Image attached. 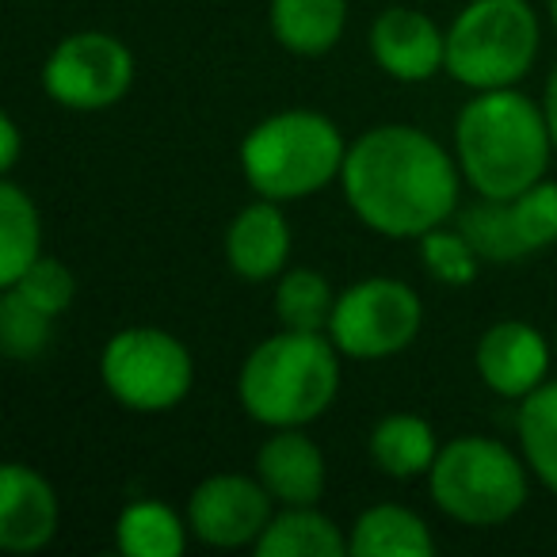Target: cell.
Masks as SVG:
<instances>
[{
    "instance_id": "7",
    "label": "cell",
    "mask_w": 557,
    "mask_h": 557,
    "mask_svg": "<svg viewBox=\"0 0 557 557\" xmlns=\"http://www.w3.org/2000/svg\"><path fill=\"white\" fill-rule=\"evenodd\" d=\"M100 379L131 412H169L191 394V351L164 329H123L103 344Z\"/></svg>"
},
{
    "instance_id": "25",
    "label": "cell",
    "mask_w": 557,
    "mask_h": 557,
    "mask_svg": "<svg viewBox=\"0 0 557 557\" xmlns=\"http://www.w3.org/2000/svg\"><path fill=\"white\" fill-rule=\"evenodd\" d=\"M54 333V318L47 310H39L35 302H27L20 290L4 287L0 295V348L9 359H39Z\"/></svg>"
},
{
    "instance_id": "11",
    "label": "cell",
    "mask_w": 557,
    "mask_h": 557,
    "mask_svg": "<svg viewBox=\"0 0 557 557\" xmlns=\"http://www.w3.org/2000/svg\"><path fill=\"white\" fill-rule=\"evenodd\" d=\"M473 367L493 394L508 397V401H523L527 394H534L546 382L549 344L527 321H496L493 329L481 333Z\"/></svg>"
},
{
    "instance_id": "4",
    "label": "cell",
    "mask_w": 557,
    "mask_h": 557,
    "mask_svg": "<svg viewBox=\"0 0 557 557\" xmlns=\"http://www.w3.org/2000/svg\"><path fill=\"white\" fill-rule=\"evenodd\" d=\"M341 131L321 111H278L240 141V172L260 199L290 202L325 191L344 172Z\"/></svg>"
},
{
    "instance_id": "24",
    "label": "cell",
    "mask_w": 557,
    "mask_h": 557,
    "mask_svg": "<svg viewBox=\"0 0 557 557\" xmlns=\"http://www.w3.org/2000/svg\"><path fill=\"white\" fill-rule=\"evenodd\" d=\"M458 230L473 245V252L488 263H516L531 256L519 240L508 199H481L478 207H466L458 214Z\"/></svg>"
},
{
    "instance_id": "26",
    "label": "cell",
    "mask_w": 557,
    "mask_h": 557,
    "mask_svg": "<svg viewBox=\"0 0 557 557\" xmlns=\"http://www.w3.org/2000/svg\"><path fill=\"white\" fill-rule=\"evenodd\" d=\"M420 263L435 283H447V287H470L481 271V256L462 237V230H443V225L420 237Z\"/></svg>"
},
{
    "instance_id": "22",
    "label": "cell",
    "mask_w": 557,
    "mask_h": 557,
    "mask_svg": "<svg viewBox=\"0 0 557 557\" xmlns=\"http://www.w3.org/2000/svg\"><path fill=\"white\" fill-rule=\"evenodd\" d=\"M516 428L523 462L549 493H557V379H546L534 394L519 401Z\"/></svg>"
},
{
    "instance_id": "1",
    "label": "cell",
    "mask_w": 557,
    "mask_h": 557,
    "mask_svg": "<svg viewBox=\"0 0 557 557\" xmlns=\"http://www.w3.org/2000/svg\"><path fill=\"white\" fill-rule=\"evenodd\" d=\"M348 207L382 237H424L458 207V169L424 131L386 123L359 134L341 172Z\"/></svg>"
},
{
    "instance_id": "29",
    "label": "cell",
    "mask_w": 557,
    "mask_h": 557,
    "mask_svg": "<svg viewBox=\"0 0 557 557\" xmlns=\"http://www.w3.org/2000/svg\"><path fill=\"white\" fill-rule=\"evenodd\" d=\"M16 164H20V126L12 115H4L0 119V172L9 176Z\"/></svg>"
},
{
    "instance_id": "6",
    "label": "cell",
    "mask_w": 557,
    "mask_h": 557,
    "mask_svg": "<svg viewBox=\"0 0 557 557\" xmlns=\"http://www.w3.org/2000/svg\"><path fill=\"white\" fill-rule=\"evenodd\" d=\"M539 58V16L527 0H470L447 32V73L473 92L511 88Z\"/></svg>"
},
{
    "instance_id": "10",
    "label": "cell",
    "mask_w": 557,
    "mask_h": 557,
    "mask_svg": "<svg viewBox=\"0 0 557 557\" xmlns=\"http://www.w3.org/2000/svg\"><path fill=\"white\" fill-rule=\"evenodd\" d=\"M271 493L260 478L245 473H214L199 481L187 500V527L199 542L214 549L256 546L263 527L271 523Z\"/></svg>"
},
{
    "instance_id": "9",
    "label": "cell",
    "mask_w": 557,
    "mask_h": 557,
    "mask_svg": "<svg viewBox=\"0 0 557 557\" xmlns=\"http://www.w3.org/2000/svg\"><path fill=\"white\" fill-rule=\"evenodd\" d=\"M134 54L108 32H77L50 50L42 88L58 108L108 111L131 92Z\"/></svg>"
},
{
    "instance_id": "23",
    "label": "cell",
    "mask_w": 557,
    "mask_h": 557,
    "mask_svg": "<svg viewBox=\"0 0 557 557\" xmlns=\"http://www.w3.org/2000/svg\"><path fill=\"white\" fill-rule=\"evenodd\" d=\"M336 295L329 278L313 268H295L275 283V313L283 329H302V333H329Z\"/></svg>"
},
{
    "instance_id": "15",
    "label": "cell",
    "mask_w": 557,
    "mask_h": 557,
    "mask_svg": "<svg viewBox=\"0 0 557 557\" xmlns=\"http://www.w3.org/2000/svg\"><path fill=\"white\" fill-rule=\"evenodd\" d=\"M287 256L290 225L275 199L248 202L245 210H237L230 233H225V260H230L233 275L248 278V283H263L287 268Z\"/></svg>"
},
{
    "instance_id": "2",
    "label": "cell",
    "mask_w": 557,
    "mask_h": 557,
    "mask_svg": "<svg viewBox=\"0 0 557 557\" xmlns=\"http://www.w3.org/2000/svg\"><path fill=\"white\" fill-rule=\"evenodd\" d=\"M458 169L481 199H516L546 180L554 153L546 111L516 88L478 92L455 119Z\"/></svg>"
},
{
    "instance_id": "13",
    "label": "cell",
    "mask_w": 557,
    "mask_h": 557,
    "mask_svg": "<svg viewBox=\"0 0 557 557\" xmlns=\"http://www.w3.org/2000/svg\"><path fill=\"white\" fill-rule=\"evenodd\" d=\"M58 531V496L39 470L9 462L0 473V546L9 554H35Z\"/></svg>"
},
{
    "instance_id": "16",
    "label": "cell",
    "mask_w": 557,
    "mask_h": 557,
    "mask_svg": "<svg viewBox=\"0 0 557 557\" xmlns=\"http://www.w3.org/2000/svg\"><path fill=\"white\" fill-rule=\"evenodd\" d=\"M271 35L298 58H321L341 42L348 0H271Z\"/></svg>"
},
{
    "instance_id": "12",
    "label": "cell",
    "mask_w": 557,
    "mask_h": 557,
    "mask_svg": "<svg viewBox=\"0 0 557 557\" xmlns=\"http://www.w3.org/2000/svg\"><path fill=\"white\" fill-rule=\"evenodd\" d=\"M371 54L386 77L401 85H420L447 70V32H440L424 12L397 4L374 20Z\"/></svg>"
},
{
    "instance_id": "19",
    "label": "cell",
    "mask_w": 557,
    "mask_h": 557,
    "mask_svg": "<svg viewBox=\"0 0 557 557\" xmlns=\"http://www.w3.org/2000/svg\"><path fill=\"white\" fill-rule=\"evenodd\" d=\"M252 549L260 557H344L348 539L336 531L333 519L321 516L318 504H306V508H283L278 516H271Z\"/></svg>"
},
{
    "instance_id": "8",
    "label": "cell",
    "mask_w": 557,
    "mask_h": 557,
    "mask_svg": "<svg viewBox=\"0 0 557 557\" xmlns=\"http://www.w3.org/2000/svg\"><path fill=\"white\" fill-rule=\"evenodd\" d=\"M424 325L420 295L401 278H359L336 295L329 336L348 359H389L417 341Z\"/></svg>"
},
{
    "instance_id": "21",
    "label": "cell",
    "mask_w": 557,
    "mask_h": 557,
    "mask_svg": "<svg viewBox=\"0 0 557 557\" xmlns=\"http://www.w3.org/2000/svg\"><path fill=\"white\" fill-rule=\"evenodd\" d=\"M115 546L126 557H180L187 527L164 500H134L115 519Z\"/></svg>"
},
{
    "instance_id": "5",
    "label": "cell",
    "mask_w": 557,
    "mask_h": 557,
    "mask_svg": "<svg viewBox=\"0 0 557 557\" xmlns=\"http://www.w3.org/2000/svg\"><path fill=\"white\" fill-rule=\"evenodd\" d=\"M527 462H519L500 440L458 435L440 447L428 470L432 500L443 516L466 527H500L527 504Z\"/></svg>"
},
{
    "instance_id": "17",
    "label": "cell",
    "mask_w": 557,
    "mask_h": 557,
    "mask_svg": "<svg viewBox=\"0 0 557 557\" xmlns=\"http://www.w3.org/2000/svg\"><path fill=\"white\" fill-rule=\"evenodd\" d=\"M351 557H432L435 539L417 511L401 504H374L351 523Z\"/></svg>"
},
{
    "instance_id": "18",
    "label": "cell",
    "mask_w": 557,
    "mask_h": 557,
    "mask_svg": "<svg viewBox=\"0 0 557 557\" xmlns=\"http://www.w3.org/2000/svg\"><path fill=\"white\" fill-rule=\"evenodd\" d=\"M440 443L424 417L417 412H389L371 432V458L386 478L409 481L435 466Z\"/></svg>"
},
{
    "instance_id": "30",
    "label": "cell",
    "mask_w": 557,
    "mask_h": 557,
    "mask_svg": "<svg viewBox=\"0 0 557 557\" xmlns=\"http://www.w3.org/2000/svg\"><path fill=\"white\" fill-rule=\"evenodd\" d=\"M542 111H546L549 138H554V153H557V70L549 73V81H546V100H542Z\"/></svg>"
},
{
    "instance_id": "27",
    "label": "cell",
    "mask_w": 557,
    "mask_h": 557,
    "mask_svg": "<svg viewBox=\"0 0 557 557\" xmlns=\"http://www.w3.org/2000/svg\"><path fill=\"white\" fill-rule=\"evenodd\" d=\"M511 218H516L519 240L527 252L554 245L557 240V184L554 180H539L534 187H527L523 195L508 199Z\"/></svg>"
},
{
    "instance_id": "28",
    "label": "cell",
    "mask_w": 557,
    "mask_h": 557,
    "mask_svg": "<svg viewBox=\"0 0 557 557\" xmlns=\"http://www.w3.org/2000/svg\"><path fill=\"white\" fill-rule=\"evenodd\" d=\"M12 290H20L27 302H35L39 310H47L50 318H58V313H65L73 306L77 283H73V271L65 268L62 260H54V256H39V260H35L32 268L12 283Z\"/></svg>"
},
{
    "instance_id": "20",
    "label": "cell",
    "mask_w": 557,
    "mask_h": 557,
    "mask_svg": "<svg viewBox=\"0 0 557 557\" xmlns=\"http://www.w3.org/2000/svg\"><path fill=\"white\" fill-rule=\"evenodd\" d=\"M42 256V222L32 195L12 176L0 180V287H12Z\"/></svg>"
},
{
    "instance_id": "31",
    "label": "cell",
    "mask_w": 557,
    "mask_h": 557,
    "mask_svg": "<svg viewBox=\"0 0 557 557\" xmlns=\"http://www.w3.org/2000/svg\"><path fill=\"white\" fill-rule=\"evenodd\" d=\"M549 20H554V27H557V0H549Z\"/></svg>"
},
{
    "instance_id": "3",
    "label": "cell",
    "mask_w": 557,
    "mask_h": 557,
    "mask_svg": "<svg viewBox=\"0 0 557 557\" xmlns=\"http://www.w3.org/2000/svg\"><path fill=\"white\" fill-rule=\"evenodd\" d=\"M341 394V348L329 333H283L260 341L237 374V401L263 428H306Z\"/></svg>"
},
{
    "instance_id": "14",
    "label": "cell",
    "mask_w": 557,
    "mask_h": 557,
    "mask_svg": "<svg viewBox=\"0 0 557 557\" xmlns=\"http://www.w3.org/2000/svg\"><path fill=\"white\" fill-rule=\"evenodd\" d=\"M256 478L283 508H306L325 493V455L302 428H275L256 450Z\"/></svg>"
}]
</instances>
